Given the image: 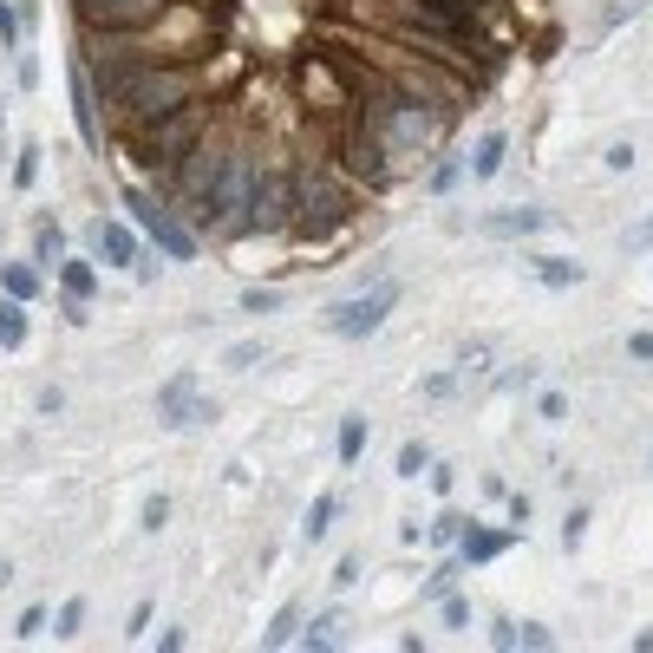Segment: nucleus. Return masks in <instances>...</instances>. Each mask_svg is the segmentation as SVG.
Segmentation results:
<instances>
[{"instance_id": "f257e3e1", "label": "nucleus", "mask_w": 653, "mask_h": 653, "mask_svg": "<svg viewBox=\"0 0 653 653\" xmlns=\"http://www.w3.org/2000/svg\"><path fill=\"white\" fill-rule=\"evenodd\" d=\"M360 125L379 138L392 177H406V170L432 150L438 131H444V105H432V98H406V92H392V85H372V105H366Z\"/></svg>"}, {"instance_id": "f03ea898", "label": "nucleus", "mask_w": 653, "mask_h": 653, "mask_svg": "<svg viewBox=\"0 0 653 653\" xmlns=\"http://www.w3.org/2000/svg\"><path fill=\"white\" fill-rule=\"evenodd\" d=\"M255 190H262V164L249 157L242 145H229L217 170V190H210V203H203V229L210 235H249L255 229Z\"/></svg>"}, {"instance_id": "7ed1b4c3", "label": "nucleus", "mask_w": 653, "mask_h": 653, "mask_svg": "<svg viewBox=\"0 0 653 653\" xmlns=\"http://www.w3.org/2000/svg\"><path fill=\"white\" fill-rule=\"evenodd\" d=\"M347 183H354L347 170H301L294 177V229L320 235V229L354 217V190Z\"/></svg>"}, {"instance_id": "20e7f679", "label": "nucleus", "mask_w": 653, "mask_h": 653, "mask_svg": "<svg viewBox=\"0 0 653 653\" xmlns=\"http://www.w3.org/2000/svg\"><path fill=\"white\" fill-rule=\"evenodd\" d=\"M125 217L138 222V235H150L170 262H190V255L203 249V242H197V229H190L183 217H170V210H164L150 190H138V183H125Z\"/></svg>"}, {"instance_id": "39448f33", "label": "nucleus", "mask_w": 653, "mask_h": 653, "mask_svg": "<svg viewBox=\"0 0 653 653\" xmlns=\"http://www.w3.org/2000/svg\"><path fill=\"white\" fill-rule=\"evenodd\" d=\"M203 131H210V112H203V105H190V112L177 105V112H164V118L138 125V131H131V145H138V157H150V164H177V157L197 145Z\"/></svg>"}, {"instance_id": "423d86ee", "label": "nucleus", "mask_w": 653, "mask_h": 653, "mask_svg": "<svg viewBox=\"0 0 653 653\" xmlns=\"http://www.w3.org/2000/svg\"><path fill=\"white\" fill-rule=\"evenodd\" d=\"M222 157H229V145H217V138H197V145L170 164V197H177L190 217H203V203H210V190H217Z\"/></svg>"}, {"instance_id": "0eeeda50", "label": "nucleus", "mask_w": 653, "mask_h": 653, "mask_svg": "<svg viewBox=\"0 0 653 653\" xmlns=\"http://www.w3.org/2000/svg\"><path fill=\"white\" fill-rule=\"evenodd\" d=\"M392 307H399V288L386 282V288H372V294H354V301H334L327 307V327L340 334V340H366L379 320H392Z\"/></svg>"}, {"instance_id": "6e6552de", "label": "nucleus", "mask_w": 653, "mask_h": 653, "mask_svg": "<svg viewBox=\"0 0 653 653\" xmlns=\"http://www.w3.org/2000/svg\"><path fill=\"white\" fill-rule=\"evenodd\" d=\"M145 249H138V222L131 217H98L92 222V262L105 268H131Z\"/></svg>"}, {"instance_id": "1a4fd4ad", "label": "nucleus", "mask_w": 653, "mask_h": 653, "mask_svg": "<svg viewBox=\"0 0 653 653\" xmlns=\"http://www.w3.org/2000/svg\"><path fill=\"white\" fill-rule=\"evenodd\" d=\"M157 419H164V425H210L217 406L197 399V379H190V372H177V379H164V392H157Z\"/></svg>"}, {"instance_id": "9d476101", "label": "nucleus", "mask_w": 653, "mask_h": 653, "mask_svg": "<svg viewBox=\"0 0 653 653\" xmlns=\"http://www.w3.org/2000/svg\"><path fill=\"white\" fill-rule=\"evenodd\" d=\"M66 98H73V125H78V138L98 150L105 145V131H98V78H92V66L73 53V73H66Z\"/></svg>"}, {"instance_id": "9b49d317", "label": "nucleus", "mask_w": 653, "mask_h": 653, "mask_svg": "<svg viewBox=\"0 0 653 653\" xmlns=\"http://www.w3.org/2000/svg\"><path fill=\"white\" fill-rule=\"evenodd\" d=\"M78 20H92L98 33H125V27H138L150 13H164L170 0H73Z\"/></svg>"}, {"instance_id": "f8f14e48", "label": "nucleus", "mask_w": 653, "mask_h": 653, "mask_svg": "<svg viewBox=\"0 0 653 653\" xmlns=\"http://www.w3.org/2000/svg\"><path fill=\"white\" fill-rule=\"evenodd\" d=\"M255 229H294V177L262 170V190H255Z\"/></svg>"}, {"instance_id": "ddd939ff", "label": "nucleus", "mask_w": 653, "mask_h": 653, "mask_svg": "<svg viewBox=\"0 0 653 653\" xmlns=\"http://www.w3.org/2000/svg\"><path fill=\"white\" fill-rule=\"evenodd\" d=\"M0 294H13V301H40L46 294V275H40V262H0Z\"/></svg>"}, {"instance_id": "4468645a", "label": "nucleus", "mask_w": 653, "mask_h": 653, "mask_svg": "<svg viewBox=\"0 0 653 653\" xmlns=\"http://www.w3.org/2000/svg\"><path fill=\"white\" fill-rule=\"evenodd\" d=\"M504 549H516V529H464V543H457L464 562H497Z\"/></svg>"}, {"instance_id": "2eb2a0df", "label": "nucleus", "mask_w": 653, "mask_h": 653, "mask_svg": "<svg viewBox=\"0 0 653 653\" xmlns=\"http://www.w3.org/2000/svg\"><path fill=\"white\" fill-rule=\"evenodd\" d=\"M536 229H549V210H536V203L497 210V217H491V235H536Z\"/></svg>"}, {"instance_id": "dca6fc26", "label": "nucleus", "mask_w": 653, "mask_h": 653, "mask_svg": "<svg viewBox=\"0 0 653 653\" xmlns=\"http://www.w3.org/2000/svg\"><path fill=\"white\" fill-rule=\"evenodd\" d=\"M529 275H536L543 288H576L581 262H569V255H536V262H529Z\"/></svg>"}, {"instance_id": "f3484780", "label": "nucleus", "mask_w": 653, "mask_h": 653, "mask_svg": "<svg viewBox=\"0 0 653 653\" xmlns=\"http://www.w3.org/2000/svg\"><path fill=\"white\" fill-rule=\"evenodd\" d=\"M60 288H66V301H92L98 294V262H60Z\"/></svg>"}, {"instance_id": "a211bd4d", "label": "nucleus", "mask_w": 653, "mask_h": 653, "mask_svg": "<svg viewBox=\"0 0 653 653\" xmlns=\"http://www.w3.org/2000/svg\"><path fill=\"white\" fill-rule=\"evenodd\" d=\"M504 157H509V138H504V131H484V145H477V157H471V177H484V183H491V177L504 170Z\"/></svg>"}, {"instance_id": "6ab92c4d", "label": "nucleus", "mask_w": 653, "mask_h": 653, "mask_svg": "<svg viewBox=\"0 0 653 653\" xmlns=\"http://www.w3.org/2000/svg\"><path fill=\"white\" fill-rule=\"evenodd\" d=\"M0 347H27V301L0 294Z\"/></svg>"}, {"instance_id": "aec40b11", "label": "nucleus", "mask_w": 653, "mask_h": 653, "mask_svg": "<svg viewBox=\"0 0 653 653\" xmlns=\"http://www.w3.org/2000/svg\"><path fill=\"white\" fill-rule=\"evenodd\" d=\"M334 516H340V497H334V491H327V497H314L307 523H301V543H320V536L334 529Z\"/></svg>"}, {"instance_id": "412c9836", "label": "nucleus", "mask_w": 653, "mask_h": 653, "mask_svg": "<svg viewBox=\"0 0 653 653\" xmlns=\"http://www.w3.org/2000/svg\"><path fill=\"white\" fill-rule=\"evenodd\" d=\"M33 255H40V262H66V229H60L53 217L33 229Z\"/></svg>"}, {"instance_id": "4be33fe9", "label": "nucleus", "mask_w": 653, "mask_h": 653, "mask_svg": "<svg viewBox=\"0 0 653 653\" xmlns=\"http://www.w3.org/2000/svg\"><path fill=\"white\" fill-rule=\"evenodd\" d=\"M334 451H340V464H354V457L366 451V419H360V412H347V419H340V438H334Z\"/></svg>"}, {"instance_id": "5701e85b", "label": "nucleus", "mask_w": 653, "mask_h": 653, "mask_svg": "<svg viewBox=\"0 0 653 653\" xmlns=\"http://www.w3.org/2000/svg\"><path fill=\"white\" fill-rule=\"evenodd\" d=\"M438 13H451V20H491L497 13V0H432Z\"/></svg>"}, {"instance_id": "b1692460", "label": "nucleus", "mask_w": 653, "mask_h": 653, "mask_svg": "<svg viewBox=\"0 0 653 653\" xmlns=\"http://www.w3.org/2000/svg\"><path fill=\"white\" fill-rule=\"evenodd\" d=\"M457 183H464V157H444V164L432 170V183H425V190H432V197H451Z\"/></svg>"}, {"instance_id": "393cba45", "label": "nucleus", "mask_w": 653, "mask_h": 653, "mask_svg": "<svg viewBox=\"0 0 653 653\" xmlns=\"http://www.w3.org/2000/svg\"><path fill=\"white\" fill-rule=\"evenodd\" d=\"M294 634H301V614H294V608H282V614L268 621V634H262V647H288Z\"/></svg>"}, {"instance_id": "a878e982", "label": "nucleus", "mask_w": 653, "mask_h": 653, "mask_svg": "<svg viewBox=\"0 0 653 653\" xmlns=\"http://www.w3.org/2000/svg\"><path fill=\"white\" fill-rule=\"evenodd\" d=\"M235 301H242L249 314H275V307H288V294H282V288H242Z\"/></svg>"}, {"instance_id": "bb28decb", "label": "nucleus", "mask_w": 653, "mask_h": 653, "mask_svg": "<svg viewBox=\"0 0 653 653\" xmlns=\"http://www.w3.org/2000/svg\"><path fill=\"white\" fill-rule=\"evenodd\" d=\"M20 27H27L20 0H0V46H20ZM27 33H33V27H27Z\"/></svg>"}, {"instance_id": "cd10ccee", "label": "nucleus", "mask_w": 653, "mask_h": 653, "mask_svg": "<svg viewBox=\"0 0 653 653\" xmlns=\"http://www.w3.org/2000/svg\"><path fill=\"white\" fill-rule=\"evenodd\" d=\"M464 529H471V523L444 509V516H438V523H432V549H451V543H464Z\"/></svg>"}, {"instance_id": "c85d7f7f", "label": "nucleus", "mask_w": 653, "mask_h": 653, "mask_svg": "<svg viewBox=\"0 0 653 653\" xmlns=\"http://www.w3.org/2000/svg\"><path fill=\"white\" fill-rule=\"evenodd\" d=\"M438 614H444V628H464V621H471V601H464L457 588H444V594H438Z\"/></svg>"}, {"instance_id": "c756f323", "label": "nucleus", "mask_w": 653, "mask_h": 653, "mask_svg": "<svg viewBox=\"0 0 653 653\" xmlns=\"http://www.w3.org/2000/svg\"><path fill=\"white\" fill-rule=\"evenodd\" d=\"M13 183H20V190H33V183H40V145H27L20 157H13Z\"/></svg>"}, {"instance_id": "7c9ffc66", "label": "nucleus", "mask_w": 653, "mask_h": 653, "mask_svg": "<svg viewBox=\"0 0 653 653\" xmlns=\"http://www.w3.org/2000/svg\"><path fill=\"white\" fill-rule=\"evenodd\" d=\"M621 249H628V255H647V249H653V217H641V222H634V229L621 235Z\"/></svg>"}, {"instance_id": "2f4dec72", "label": "nucleus", "mask_w": 653, "mask_h": 653, "mask_svg": "<svg viewBox=\"0 0 653 653\" xmlns=\"http://www.w3.org/2000/svg\"><path fill=\"white\" fill-rule=\"evenodd\" d=\"M399 471H406V477L432 471V451H425V444H406V451H399Z\"/></svg>"}, {"instance_id": "473e14b6", "label": "nucleus", "mask_w": 653, "mask_h": 653, "mask_svg": "<svg viewBox=\"0 0 653 653\" xmlns=\"http://www.w3.org/2000/svg\"><path fill=\"white\" fill-rule=\"evenodd\" d=\"M451 386H457L451 372H425V379H419V392H425V399H451Z\"/></svg>"}, {"instance_id": "72a5a7b5", "label": "nucleus", "mask_w": 653, "mask_h": 653, "mask_svg": "<svg viewBox=\"0 0 653 653\" xmlns=\"http://www.w3.org/2000/svg\"><path fill=\"white\" fill-rule=\"evenodd\" d=\"M53 628H60V634H78V628H85V601H66V608H60V621H53Z\"/></svg>"}, {"instance_id": "f704fd0d", "label": "nucleus", "mask_w": 653, "mask_h": 653, "mask_svg": "<svg viewBox=\"0 0 653 653\" xmlns=\"http://www.w3.org/2000/svg\"><path fill=\"white\" fill-rule=\"evenodd\" d=\"M13 628H20V641H27V634H40V628H46V608H20V621H13Z\"/></svg>"}, {"instance_id": "c9c22d12", "label": "nucleus", "mask_w": 653, "mask_h": 653, "mask_svg": "<svg viewBox=\"0 0 653 653\" xmlns=\"http://www.w3.org/2000/svg\"><path fill=\"white\" fill-rule=\"evenodd\" d=\"M170 523V497H150L145 504V529H164Z\"/></svg>"}, {"instance_id": "e433bc0d", "label": "nucleus", "mask_w": 653, "mask_h": 653, "mask_svg": "<svg viewBox=\"0 0 653 653\" xmlns=\"http://www.w3.org/2000/svg\"><path fill=\"white\" fill-rule=\"evenodd\" d=\"M13 78H20V85L33 92V85H40V60H33V53H20V73H13Z\"/></svg>"}, {"instance_id": "4c0bfd02", "label": "nucleus", "mask_w": 653, "mask_h": 653, "mask_svg": "<svg viewBox=\"0 0 653 653\" xmlns=\"http://www.w3.org/2000/svg\"><path fill=\"white\" fill-rule=\"evenodd\" d=\"M262 360V347H255V340H249V347H229V372H235V366H255Z\"/></svg>"}, {"instance_id": "58836bf2", "label": "nucleus", "mask_w": 653, "mask_h": 653, "mask_svg": "<svg viewBox=\"0 0 653 653\" xmlns=\"http://www.w3.org/2000/svg\"><path fill=\"white\" fill-rule=\"evenodd\" d=\"M581 529H588V509H576V516L562 523V543H569V549H576V543H581Z\"/></svg>"}, {"instance_id": "ea45409f", "label": "nucleus", "mask_w": 653, "mask_h": 653, "mask_svg": "<svg viewBox=\"0 0 653 653\" xmlns=\"http://www.w3.org/2000/svg\"><path fill=\"white\" fill-rule=\"evenodd\" d=\"M536 406H543V419H562V412H569V399H562V392H543Z\"/></svg>"}, {"instance_id": "a19ab883", "label": "nucleus", "mask_w": 653, "mask_h": 653, "mask_svg": "<svg viewBox=\"0 0 653 653\" xmlns=\"http://www.w3.org/2000/svg\"><path fill=\"white\" fill-rule=\"evenodd\" d=\"M491 641H497V647H516V641H523V634H516V628H509V621H491Z\"/></svg>"}, {"instance_id": "79ce46f5", "label": "nucleus", "mask_w": 653, "mask_h": 653, "mask_svg": "<svg viewBox=\"0 0 653 653\" xmlns=\"http://www.w3.org/2000/svg\"><path fill=\"white\" fill-rule=\"evenodd\" d=\"M157 653H183V628H164V634H157Z\"/></svg>"}, {"instance_id": "37998d69", "label": "nucleus", "mask_w": 653, "mask_h": 653, "mask_svg": "<svg viewBox=\"0 0 653 653\" xmlns=\"http://www.w3.org/2000/svg\"><path fill=\"white\" fill-rule=\"evenodd\" d=\"M628 354H634V360H653V334H628Z\"/></svg>"}]
</instances>
